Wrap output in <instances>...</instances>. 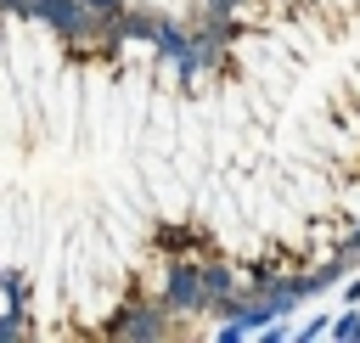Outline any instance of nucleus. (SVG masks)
I'll list each match as a JSON object with an SVG mask.
<instances>
[{"mask_svg": "<svg viewBox=\"0 0 360 343\" xmlns=\"http://www.w3.org/2000/svg\"><path fill=\"white\" fill-rule=\"evenodd\" d=\"M90 17H118V0H84Z\"/></svg>", "mask_w": 360, "mask_h": 343, "instance_id": "nucleus-5", "label": "nucleus"}, {"mask_svg": "<svg viewBox=\"0 0 360 343\" xmlns=\"http://www.w3.org/2000/svg\"><path fill=\"white\" fill-rule=\"evenodd\" d=\"M169 304H180V309L208 304V276L191 270V264H174V270H169Z\"/></svg>", "mask_w": 360, "mask_h": 343, "instance_id": "nucleus-1", "label": "nucleus"}, {"mask_svg": "<svg viewBox=\"0 0 360 343\" xmlns=\"http://www.w3.org/2000/svg\"><path fill=\"white\" fill-rule=\"evenodd\" d=\"M208 276V298H225V287H231V276L225 270H202Z\"/></svg>", "mask_w": 360, "mask_h": 343, "instance_id": "nucleus-3", "label": "nucleus"}, {"mask_svg": "<svg viewBox=\"0 0 360 343\" xmlns=\"http://www.w3.org/2000/svg\"><path fill=\"white\" fill-rule=\"evenodd\" d=\"M332 332H338V337H360V309H354V315H343Z\"/></svg>", "mask_w": 360, "mask_h": 343, "instance_id": "nucleus-4", "label": "nucleus"}, {"mask_svg": "<svg viewBox=\"0 0 360 343\" xmlns=\"http://www.w3.org/2000/svg\"><path fill=\"white\" fill-rule=\"evenodd\" d=\"M214 6H236V0H214Z\"/></svg>", "mask_w": 360, "mask_h": 343, "instance_id": "nucleus-6", "label": "nucleus"}, {"mask_svg": "<svg viewBox=\"0 0 360 343\" xmlns=\"http://www.w3.org/2000/svg\"><path fill=\"white\" fill-rule=\"evenodd\" d=\"M152 321H158V315H135V321H129V326H124V337H152V332H158V326H152Z\"/></svg>", "mask_w": 360, "mask_h": 343, "instance_id": "nucleus-2", "label": "nucleus"}]
</instances>
